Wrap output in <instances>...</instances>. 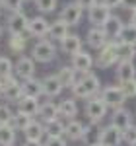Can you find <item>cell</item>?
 Returning <instances> with one entry per match:
<instances>
[{"mask_svg":"<svg viewBox=\"0 0 136 146\" xmlns=\"http://www.w3.org/2000/svg\"><path fill=\"white\" fill-rule=\"evenodd\" d=\"M33 4H35V8L45 16V14H53L57 10L58 0H33Z\"/></svg>","mask_w":136,"mask_h":146,"instance_id":"obj_34","label":"cell"},{"mask_svg":"<svg viewBox=\"0 0 136 146\" xmlns=\"http://www.w3.org/2000/svg\"><path fill=\"white\" fill-rule=\"evenodd\" d=\"M103 4L111 10H117V8H123V0H101Z\"/></svg>","mask_w":136,"mask_h":146,"instance_id":"obj_42","label":"cell"},{"mask_svg":"<svg viewBox=\"0 0 136 146\" xmlns=\"http://www.w3.org/2000/svg\"><path fill=\"white\" fill-rule=\"evenodd\" d=\"M95 64L97 68H111L119 64V53H117V41H109L105 47L99 49V53L95 56Z\"/></svg>","mask_w":136,"mask_h":146,"instance_id":"obj_4","label":"cell"},{"mask_svg":"<svg viewBox=\"0 0 136 146\" xmlns=\"http://www.w3.org/2000/svg\"><path fill=\"white\" fill-rule=\"evenodd\" d=\"M99 146H103V144H99Z\"/></svg>","mask_w":136,"mask_h":146,"instance_id":"obj_50","label":"cell"},{"mask_svg":"<svg viewBox=\"0 0 136 146\" xmlns=\"http://www.w3.org/2000/svg\"><path fill=\"white\" fill-rule=\"evenodd\" d=\"M70 64L76 68V70H82V72H90L91 66L95 64V58L88 53V51H80V53H76V55L70 56Z\"/></svg>","mask_w":136,"mask_h":146,"instance_id":"obj_18","label":"cell"},{"mask_svg":"<svg viewBox=\"0 0 136 146\" xmlns=\"http://www.w3.org/2000/svg\"><path fill=\"white\" fill-rule=\"evenodd\" d=\"M25 47H27V37H23V35H10V39H8V49H10V53L22 55L23 51H25Z\"/></svg>","mask_w":136,"mask_h":146,"instance_id":"obj_32","label":"cell"},{"mask_svg":"<svg viewBox=\"0 0 136 146\" xmlns=\"http://www.w3.org/2000/svg\"><path fill=\"white\" fill-rule=\"evenodd\" d=\"M49 27H51V22L47 20L45 16H35L29 20V27H27V35L29 37H35V39H45L49 35Z\"/></svg>","mask_w":136,"mask_h":146,"instance_id":"obj_9","label":"cell"},{"mask_svg":"<svg viewBox=\"0 0 136 146\" xmlns=\"http://www.w3.org/2000/svg\"><path fill=\"white\" fill-rule=\"evenodd\" d=\"M2 33H4V27H2V23H0V37H2Z\"/></svg>","mask_w":136,"mask_h":146,"instance_id":"obj_48","label":"cell"},{"mask_svg":"<svg viewBox=\"0 0 136 146\" xmlns=\"http://www.w3.org/2000/svg\"><path fill=\"white\" fill-rule=\"evenodd\" d=\"M14 76V62L10 56H0V78Z\"/></svg>","mask_w":136,"mask_h":146,"instance_id":"obj_35","label":"cell"},{"mask_svg":"<svg viewBox=\"0 0 136 146\" xmlns=\"http://www.w3.org/2000/svg\"><path fill=\"white\" fill-rule=\"evenodd\" d=\"M22 86H23V96H29V98H41V96H45L43 94V82L37 80L35 76L23 80Z\"/></svg>","mask_w":136,"mask_h":146,"instance_id":"obj_27","label":"cell"},{"mask_svg":"<svg viewBox=\"0 0 136 146\" xmlns=\"http://www.w3.org/2000/svg\"><path fill=\"white\" fill-rule=\"evenodd\" d=\"M130 23H132V25L136 27V10H134V12H130Z\"/></svg>","mask_w":136,"mask_h":146,"instance_id":"obj_46","label":"cell"},{"mask_svg":"<svg viewBox=\"0 0 136 146\" xmlns=\"http://www.w3.org/2000/svg\"><path fill=\"white\" fill-rule=\"evenodd\" d=\"M41 82H43V94L47 98H58L64 90V84L58 80L57 74H47Z\"/></svg>","mask_w":136,"mask_h":146,"instance_id":"obj_17","label":"cell"},{"mask_svg":"<svg viewBox=\"0 0 136 146\" xmlns=\"http://www.w3.org/2000/svg\"><path fill=\"white\" fill-rule=\"evenodd\" d=\"M23 136H25V140H43V138H47L45 123H43L41 119H39V121L33 119L31 123L23 129Z\"/></svg>","mask_w":136,"mask_h":146,"instance_id":"obj_19","label":"cell"},{"mask_svg":"<svg viewBox=\"0 0 136 146\" xmlns=\"http://www.w3.org/2000/svg\"><path fill=\"white\" fill-rule=\"evenodd\" d=\"M134 115H136V113H134Z\"/></svg>","mask_w":136,"mask_h":146,"instance_id":"obj_51","label":"cell"},{"mask_svg":"<svg viewBox=\"0 0 136 146\" xmlns=\"http://www.w3.org/2000/svg\"><path fill=\"white\" fill-rule=\"evenodd\" d=\"M23 2L25 0H0V8H4L6 12H22Z\"/></svg>","mask_w":136,"mask_h":146,"instance_id":"obj_36","label":"cell"},{"mask_svg":"<svg viewBox=\"0 0 136 146\" xmlns=\"http://www.w3.org/2000/svg\"><path fill=\"white\" fill-rule=\"evenodd\" d=\"M121 142H125V133L119 131L115 125H107L101 131V144L103 146H121Z\"/></svg>","mask_w":136,"mask_h":146,"instance_id":"obj_15","label":"cell"},{"mask_svg":"<svg viewBox=\"0 0 136 146\" xmlns=\"http://www.w3.org/2000/svg\"><path fill=\"white\" fill-rule=\"evenodd\" d=\"M23 98V86H22V80L16 78L12 84L6 86V90H4V100L10 101V103H18V101Z\"/></svg>","mask_w":136,"mask_h":146,"instance_id":"obj_26","label":"cell"},{"mask_svg":"<svg viewBox=\"0 0 136 146\" xmlns=\"http://www.w3.org/2000/svg\"><path fill=\"white\" fill-rule=\"evenodd\" d=\"M111 16H113V10L107 8L103 2H97L95 6H91L90 10H88V22H90L91 25H99V27H101Z\"/></svg>","mask_w":136,"mask_h":146,"instance_id":"obj_10","label":"cell"},{"mask_svg":"<svg viewBox=\"0 0 136 146\" xmlns=\"http://www.w3.org/2000/svg\"><path fill=\"white\" fill-rule=\"evenodd\" d=\"M125 25L126 23L123 22L119 16H111L101 27H103V31H105V35H107L109 41H119L121 35H123V31H125Z\"/></svg>","mask_w":136,"mask_h":146,"instance_id":"obj_12","label":"cell"},{"mask_svg":"<svg viewBox=\"0 0 136 146\" xmlns=\"http://www.w3.org/2000/svg\"><path fill=\"white\" fill-rule=\"evenodd\" d=\"M16 136H18V131L8 125H0V146H12L16 142Z\"/></svg>","mask_w":136,"mask_h":146,"instance_id":"obj_30","label":"cell"},{"mask_svg":"<svg viewBox=\"0 0 136 146\" xmlns=\"http://www.w3.org/2000/svg\"><path fill=\"white\" fill-rule=\"evenodd\" d=\"M121 86H123V92H125L126 100H134L136 98V78L126 82V84H121Z\"/></svg>","mask_w":136,"mask_h":146,"instance_id":"obj_39","label":"cell"},{"mask_svg":"<svg viewBox=\"0 0 136 146\" xmlns=\"http://www.w3.org/2000/svg\"><path fill=\"white\" fill-rule=\"evenodd\" d=\"M31 121H33V117H29V115H25V113H22V111H16L14 117H12V121H10V125L16 131H22L23 133V129L31 123Z\"/></svg>","mask_w":136,"mask_h":146,"instance_id":"obj_33","label":"cell"},{"mask_svg":"<svg viewBox=\"0 0 136 146\" xmlns=\"http://www.w3.org/2000/svg\"><path fill=\"white\" fill-rule=\"evenodd\" d=\"M111 125H115L119 131L126 133L130 127H132V113L125 109V107H119V109H113V115H111Z\"/></svg>","mask_w":136,"mask_h":146,"instance_id":"obj_16","label":"cell"},{"mask_svg":"<svg viewBox=\"0 0 136 146\" xmlns=\"http://www.w3.org/2000/svg\"><path fill=\"white\" fill-rule=\"evenodd\" d=\"M58 113H60V117L62 119H76V115H78V103H76V98H66V100H62L58 103Z\"/></svg>","mask_w":136,"mask_h":146,"instance_id":"obj_25","label":"cell"},{"mask_svg":"<svg viewBox=\"0 0 136 146\" xmlns=\"http://www.w3.org/2000/svg\"><path fill=\"white\" fill-rule=\"evenodd\" d=\"M99 92H101V82L97 78V74H93L90 70V72L72 88V98H76V100H90L93 96H97Z\"/></svg>","mask_w":136,"mask_h":146,"instance_id":"obj_1","label":"cell"},{"mask_svg":"<svg viewBox=\"0 0 136 146\" xmlns=\"http://www.w3.org/2000/svg\"><path fill=\"white\" fill-rule=\"evenodd\" d=\"M76 2H78L84 10H90L91 6H95V4H97V0H76Z\"/></svg>","mask_w":136,"mask_h":146,"instance_id":"obj_43","label":"cell"},{"mask_svg":"<svg viewBox=\"0 0 136 146\" xmlns=\"http://www.w3.org/2000/svg\"><path fill=\"white\" fill-rule=\"evenodd\" d=\"M22 146H45V144H43V140H25Z\"/></svg>","mask_w":136,"mask_h":146,"instance_id":"obj_45","label":"cell"},{"mask_svg":"<svg viewBox=\"0 0 136 146\" xmlns=\"http://www.w3.org/2000/svg\"><path fill=\"white\" fill-rule=\"evenodd\" d=\"M134 140H136V127L132 125V127H130V129H128V131L125 133V142H128V144H132Z\"/></svg>","mask_w":136,"mask_h":146,"instance_id":"obj_41","label":"cell"},{"mask_svg":"<svg viewBox=\"0 0 136 146\" xmlns=\"http://www.w3.org/2000/svg\"><path fill=\"white\" fill-rule=\"evenodd\" d=\"M84 133H86V125L80 123L78 119H70V121H66V131H64L66 140L78 142V140L84 138Z\"/></svg>","mask_w":136,"mask_h":146,"instance_id":"obj_21","label":"cell"},{"mask_svg":"<svg viewBox=\"0 0 136 146\" xmlns=\"http://www.w3.org/2000/svg\"><path fill=\"white\" fill-rule=\"evenodd\" d=\"M128 146H136V140H134V142H132V144H128Z\"/></svg>","mask_w":136,"mask_h":146,"instance_id":"obj_49","label":"cell"},{"mask_svg":"<svg viewBox=\"0 0 136 146\" xmlns=\"http://www.w3.org/2000/svg\"><path fill=\"white\" fill-rule=\"evenodd\" d=\"M86 74H88V72L76 70V68L72 66V64H70V66H60V68L57 70L58 80L64 84V88H70V90H72V88H74V86H76V84H78V82L84 78Z\"/></svg>","mask_w":136,"mask_h":146,"instance_id":"obj_8","label":"cell"},{"mask_svg":"<svg viewBox=\"0 0 136 146\" xmlns=\"http://www.w3.org/2000/svg\"><path fill=\"white\" fill-rule=\"evenodd\" d=\"M117 53H119V62L121 60H134L136 58V45L119 39L117 41Z\"/></svg>","mask_w":136,"mask_h":146,"instance_id":"obj_29","label":"cell"},{"mask_svg":"<svg viewBox=\"0 0 136 146\" xmlns=\"http://www.w3.org/2000/svg\"><path fill=\"white\" fill-rule=\"evenodd\" d=\"M101 131L99 123H90L86 125V133H84V144L86 146H99L101 144Z\"/></svg>","mask_w":136,"mask_h":146,"instance_id":"obj_24","label":"cell"},{"mask_svg":"<svg viewBox=\"0 0 136 146\" xmlns=\"http://www.w3.org/2000/svg\"><path fill=\"white\" fill-rule=\"evenodd\" d=\"M14 117V111L8 103H0V125H8Z\"/></svg>","mask_w":136,"mask_h":146,"instance_id":"obj_38","label":"cell"},{"mask_svg":"<svg viewBox=\"0 0 136 146\" xmlns=\"http://www.w3.org/2000/svg\"><path fill=\"white\" fill-rule=\"evenodd\" d=\"M60 51H62L64 55H68V56L80 53V51H82V39H80V35L68 33L66 37L60 41Z\"/></svg>","mask_w":136,"mask_h":146,"instance_id":"obj_20","label":"cell"},{"mask_svg":"<svg viewBox=\"0 0 136 146\" xmlns=\"http://www.w3.org/2000/svg\"><path fill=\"white\" fill-rule=\"evenodd\" d=\"M31 56L35 58V62H51L57 58V47H55V41L51 39H37L35 45L31 47Z\"/></svg>","mask_w":136,"mask_h":146,"instance_id":"obj_2","label":"cell"},{"mask_svg":"<svg viewBox=\"0 0 136 146\" xmlns=\"http://www.w3.org/2000/svg\"><path fill=\"white\" fill-rule=\"evenodd\" d=\"M82 16H84V8L80 6L76 0L64 4V8L60 10V18H62L70 27H72V25H78V23L82 22Z\"/></svg>","mask_w":136,"mask_h":146,"instance_id":"obj_11","label":"cell"},{"mask_svg":"<svg viewBox=\"0 0 136 146\" xmlns=\"http://www.w3.org/2000/svg\"><path fill=\"white\" fill-rule=\"evenodd\" d=\"M121 41H126V43H132L136 45V27L132 23H126L125 25V31L121 35Z\"/></svg>","mask_w":136,"mask_h":146,"instance_id":"obj_37","label":"cell"},{"mask_svg":"<svg viewBox=\"0 0 136 146\" xmlns=\"http://www.w3.org/2000/svg\"><path fill=\"white\" fill-rule=\"evenodd\" d=\"M86 43H88V47L99 51L101 47H105L107 43H109V39H107V35H105V31H103V27L91 25L90 29H88V33H86Z\"/></svg>","mask_w":136,"mask_h":146,"instance_id":"obj_14","label":"cell"},{"mask_svg":"<svg viewBox=\"0 0 136 146\" xmlns=\"http://www.w3.org/2000/svg\"><path fill=\"white\" fill-rule=\"evenodd\" d=\"M107 105H105V101L99 98V96H93L90 100H86V107H84V111L88 115V119H90V123H101L103 119H105V115H107Z\"/></svg>","mask_w":136,"mask_h":146,"instance_id":"obj_5","label":"cell"},{"mask_svg":"<svg viewBox=\"0 0 136 146\" xmlns=\"http://www.w3.org/2000/svg\"><path fill=\"white\" fill-rule=\"evenodd\" d=\"M115 78L119 84H126L130 80L136 78V66L134 60H121L117 66H115Z\"/></svg>","mask_w":136,"mask_h":146,"instance_id":"obj_13","label":"cell"},{"mask_svg":"<svg viewBox=\"0 0 136 146\" xmlns=\"http://www.w3.org/2000/svg\"><path fill=\"white\" fill-rule=\"evenodd\" d=\"M35 58L33 56H27V55H20L18 56V60L14 62V74H16V78L23 80L27 78H33L35 76Z\"/></svg>","mask_w":136,"mask_h":146,"instance_id":"obj_7","label":"cell"},{"mask_svg":"<svg viewBox=\"0 0 136 146\" xmlns=\"http://www.w3.org/2000/svg\"><path fill=\"white\" fill-rule=\"evenodd\" d=\"M29 27V18L25 16V12H12L6 18V29L10 35H25Z\"/></svg>","mask_w":136,"mask_h":146,"instance_id":"obj_6","label":"cell"},{"mask_svg":"<svg viewBox=\"0 0 136 146\" xmlns=\"http://www.w3.org/2000/svg\"><path fill=\"white\" fill-rule=\"evenodd\" d=\"M43 144L45 146H68V140H66V136H47Z\"/></svg>","mask_w":136,"mask_h":146,"instance_id":"obj_40","label":"cell"},{"mask_svg":"<svg viewBox=\"0 0 136 146\" xmlns=\"http://www.w3.org/2000/svg\"><path fill=\"white\" fill-rule=\"evenodd\" d=\"M0 100H4V84L0 82Z\"/></svg>","mask_w":136,"mask_h":146,"instance_id":"obj_47","label":"cell"},{"mask_svg":"<svg viewBox=\"0 0 136 146\" xmlns=\"http://www.w3.org/2000/svg\"><path fill=\"white\" fill-rule=\"evenodd\" d=\"M64 131H66V123H62L60 117H57V119H53V121L45 123L47 136H64Z\"/></svg>","mask_w":136,"mask_h":146,"instance_id":"obj_31","label":"cell"},{"mask_svg":"<svg viewBox=\"0 0 136 146\" xmlns=\"http://www.w3.org/2000/svg\"><path fill=\"white\" fill-rule=\"evenodd\" d=\"M99 98L105 101V105H107L109 109H119V107L125 105V101H126V96H125V92H123V86H121V84H119V86L111 84V86L101 88Z\"/></svg>","mask_w":136,"mask_h":146,"instance_id":"obj_3","label":"cell"},{"mask_svg":"<svg viewBox=\"0 0 136 146\" xmlns=\"http://www.w3.org/2000/svg\"><path fill=\"white\" fill-rule=\"evenodd\" d=\"M68 29H70V25H68L62 18H58V20H55V22L51 23V27H49V35H47V37H49L51 41H58V43H60V41L70 33Z\"/></svg>","mask_w":136,"mask_h":146,"instance_id":"obj_22","label":"cell"},{"mask_svg":"<svg viewBox=\"0 0 136 146\" xmlns=\"http://www.w3.org/2000/svg\"><path fill=\"white\" fill-rule=\"evenodd\" d=\"M16 105H18V111L25 113V115H29V117L39 115V107H41L39 98H29V96H23V98L18 101Z\"/></svg>","mask_w":136,"mask_h":146,"instance_id":"obj_23","label":"cell"},{"mask_svg":"<svg viewBox=\"0 0 136 146\" xmlns=\"http://www.w3.org/2000/svg\"><path fill=\"white\" fill-rule=\"evenodd\" d=\"M43 123H49V121H53V119H57L60 117V113H58V103H53V101H45V103H41V107H39V115H37Z\"/></svg>","mask_w":136,"mask_h":146,"instance_id":"obj_28","label":"cell"},{"mask_svg":"<svg viewBox=\"0 0 136 146\" xmlns=\"http://www.w3.org/2000/svg\"><path fill=\"white\" fill-rule=\"evenodd\" d=\"M123 8H126L128 12L136 10V0H123Z\"/></svg>","mask_w":136,"mask_h":146,"instance_id":"obj_44","label":"cell"}]
</instances>
